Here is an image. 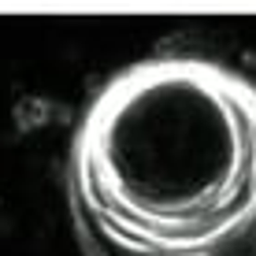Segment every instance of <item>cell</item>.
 <instances>
[{"mask_svg":"<svg viewBox=\"0 0 256 256\" xmlns=\"http://www.w3.org/2000/svg\"><path fill=\"white\" fill-rule=\"evenodd\" d=\"M90 256H256V86L208 60L119 70L70 148Z\"/></svg>","mask_w":256,"mask_h":256,"instance_id":"1","label":"cell"}]
</instances>
